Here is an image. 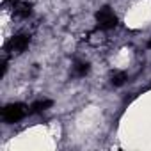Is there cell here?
<instances>
[{"instance_id":"cell-9","label":"cell","mask_w":151,"mask_h":151,"mask_svg":"<svg viewBox=\"0 0 151 151\" xmlns=\"http://www.w3.org/2000/svg\"><path fill=\"white\" fill-rule=\"evenodd\" d=\"M149 48H151V41H149Z\"/></svg>"},{"instance_id":"cell-3","label":"cell","mask_w":151,"mask_h":151,"mask_svg":"<svg viewBox=\"0 0 151 151\" xmlns=\"http://www.w3.org/2000/svg\"><path fill=\"white\" fill-rule=\"evenodd\" d=\"M29 45H30V36L29 34H16L7 41L6 50L9 53H23L29 48Z\"/></svg>"},{"instance_id":"cell-6","label":"cell","mask_w":151,"mask_h":151,"mask_svg":"<svg viewBox=\"0 0 151 151\" xmlns=\"http://www.w3.org/2000/svg\"><path fill=\"white\" fill-rule=\"evenodd\" d=\"M126 80H128V75H126L124 71H117V73H114V75H112L110 84H112L114 87H121V86H124V84H126Z\"/></svg>"},{"instance_id":"cell-5","label":"cell","mask_w":151,"mask_h":151,"mask_svg":"<svg viewBox=\"0 0 151 151\" xmlns=\"http://www.w3.org/2000/svg\"><path fill=\"white\" fill-rule=\"evenodd\" d=\"M91 71V66H89V62H77L73 66V73H75V77H78V78H82V77H86V75Z\"/></svg>"},{"instance_id":"cell-1","label":"cell","mask_w":151,"mask_h":151,"mask_svg":"<svg viewBox=\"0 0 151 151\" xmlns=\"http://www.w3.org/2000/svg\"><path fill=\"white\" fill-rule=\"evenodd\" d=\"M27 112H29V109L25 103H9L2 109V119L7 124H14V123L22 121L27 116Z\"/></svg>"},{"instance_id":"cell-8","label":"cell","mask_w":151,"mask_h":151,"mask_svg":"<svg viewBox=\"0 0 151 151\" xmlns=\"http://www.w3.org/2000/svg\"><path fill=\"white\" fill-rule=\"evenodd\" d=\"M7 2H16V0H7Z\"/></svg>"},{"instance_id":"cell-4","label":"cell","mask_w":151,"mask_h":151,"mask_svg":"<svg viewBox=\"0 0 151 151\" xmlns=\"http://www.w3.org/2000/svg\"><path fill=\"white\" fill-rule=\"evenodd\" d=\"M53 105V101L52 100H37V101H34L30 107H29V114H41V112H45V110H48L50 107Z\"/></svg>"},{"instance_id":"cell-2","label":"cell","mask_w":151,"mask_h":151,"mask_svg":"<svg viewBox=\"0 0 151 151\" xmlns=\"http://www.w3.org/2000/svg\"><path fill=\"white\" fill-rule=\"evenodd\" d=\"M96 23H98L100 30H112L117 25V16L114 14V11L110 7L105 6L96 13Z\"/></svg>"},{"instance_id":"cell-7","label":"cell","mask_w":151,"mask_h":151,"mask_svg":"<svg viewBox=\"0 0 151 151\" xmlns=\"http://www.w3.org/2000/svg\"><path fill=\"white\" fill-rule=\"evenodd\" d=\"M16 14L22 16V18H29V16L32 14V6H30V4H20V6L16 7Z\"/></svg>"}]
</instances>
